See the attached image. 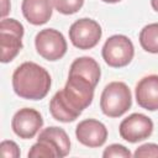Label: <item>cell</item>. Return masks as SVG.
I'll return each instance as SVG.
<instances>
[{"mask_svg": "<svg viewBox=\"0 0 158 158\" xmlns=\"http://www.w3.org/2000/svg\"><path fill=\"white\" fill-rule=\"evenodd\" d=\"M4 1V6H2V12H1V15H2V17L5 19V16H6V14L9 12V10H10V6H5V4L7 2V0H2Z\"/></svg>", "mask_w": 158, "mask_h": 158, "instance_id": "obj_20", "label": "cell"}, {"mask_svg": "<svg viewBox=\"0 0 158 158\" xmlns=\"http://www.w3.org/2000/svg\"><path fill=\"white\" fill-rule=\"evenodd\" d=\"M102 31L100 25L93 19H79L69 28V40L72 44L79 49L94 48L100 38Z\"/></svg>", "mask_w": 158, "mask_h": 158, "instance_id": "obj_8", "label": "cell"}, {"mask_svg": "<svg viewBox=\"0 0 158 158\" xmlns=\"http://www.w3.org/2000/svg\"><path fill=\"white\" fill-rule=\"evenodd\" d=\"M21 10L25 19L35 26L48 22L53 12L52 0H22Z\"/></svg>", "mask_w": 158, "mask_h": 158, "instance_id": "obj_13", "label": "cell"}, {"mask_svg": "<svg viewBox=\"0 0 158 158\" xmlns=\"http://www.w3.org/2000/svg\"><path fill=\"white\" fill-rule=\"evenodd\" d=\"M102 58L109 67L122 68L131 63L135 56L132 41L123 35H114L106 40L101 51Z\"/></svg>", "mask_w": 158, "mask_h": 158, "instance_id": "obj_5", "label": "cell"}, {"mask_svg": "<svg viewBox=\"0 0 158 158\" xmlns=\"http://www.w3.org/2000/svg\"><path fill=\"white\" fill-rule=\"evenodd\" d=\"M136 101L148 111L158 110V75L151 74L142 78L136 85Z\"/></svg>", "mask_w": 158, "mask_h": 158, "instance_id": "obj_12", "label": "cell"}, {"mask_svg": "<svg viewBox=\"0 0 158 158\" xmlns=\"http://www.w3.org/2000/svg\"><path fill=\"white\" fill-rule=\"evenodd\" d=\"M43 126L42 115L31 107L20 109L11 120V127L16 136L23 139L33 138Z\"/></svg>", "mask_w": 158, "mask_h": 158, "instance_id": "obj_10", "label": "cell"}, {"mask_svg": "<svg viewBox=\"0 0 158 158\" xmlns=\"http://www.w3.org/2000/svg\"><path fill=\"white\" fill-rule=\"evenodd\" d=\"M69 73L78 74V75H81V77L86 78L95 86L98 85V83L100 80V75H101V70H100L99 63L94 58H91V57H80V58H77L72 63L70 69H69Z\"/></svg>", "mask_w": 158, "mask_h": 158, "instance_id": "obj_14", "label": "cell"}, {"mask_svg": "<svg viewBox=\"0 0 158 158\" xmlns=\"http://www.w3.org/2000/svg\"><path fill=\"white\" fill-rule=\"evenodd\" d=\"M133 156L136 158H149V157H153V158H158V144L156 143H146V144H142L139 146Z\"/></svg>", "mask_w": 158, "mask_h": 158, "instance_id": "obj_18", "label": "cell"}, {"mask_svg": "<svg viewBox=\"0 0 158 158\" xmlns=\"http://www.w3.org/2000/svg\"><path fill=\"white\" fill-rule=\"evenodd\" d=\"M139 44L149 53H158V22L144 26L139 32Z\"/></svg>", "mask_w": 158, "mask_h": 158, "instance_id": "obj_15", "label": "cell"}, {"mask_svg": "<svg viewBox=\"0 0 158 158\" xmlns=\"http://www.w3.org/2000/svg\"><path fill=\"white\" fill-rule=\"evenodd\" d=\"M101 1L109 2V4H115V2H118V1H121V0H101Z\"/></svg>", "mask_w": 158, "mask_h": 158, "instance_id": "obj_22", "label": "cell"}, {"mask_svg": "<svg viewBox=\"0 0 158 158\" xmlns=\"http://www.w3.org/2000/svg\"><path fill=\"white\" fill-rule=\"evenodd\" d=\"M23 26L15 19H2L0 22L1 62H11L22 49Z\"/></svg>", "mask_w": 158, "mask_h": 158, "instance_id": "obj_6", "label": "cell"}, {"mask_svg": "<svg viewBox=\"0 0 158 158\" xmlns=\"http://www.w3.org/2000/svg\"><path fill=\"white\" fill-rule=\"evenodd\" d=\"M132 105V94L123 81L109 83L100 96V109L109 117H120L130 110Z\"/></svg>", "mask_w": 158, "mask_h": 158, "instance_id": "obj_4", "label": "cell"}, {"mask_svg": "<svg viewBox=\"0 0 158 158\" xmlns=\"http://www.w3.org/2000/svg\"><path fill=\"white\" fill-rule=\"evenodd\" d=\"M70 152V139L67 132L57 126L42 130L37 142L28 151V158H62Z\"/></svg>", "mask_w": 158, "mask_h": 158, "instance_id": "obj_3", "label": "cell"}, {"mask_svg": "<svg viewBox=\"0 0 158 158\" xmlns=\"http://www.w3.org/2000/svg\"><path fill=\"white\" fill-rule=\"evenodd\" d=\"M52 2L58 12L63 15H72L81 9L84 0H52Z\"/></svg>", "mask_w": 158, "mask_h": 158, "instance_id": "obj_16", "label": "cell"}, {"mask_svg": "<svg viewBox=\"0 0 158 158\" xmlns=\"http://www.w3.org/2000/svg\"><path fill=\"white\" fill-rule=\"evenodd\" d=\"M77 139L90 148L101 147L107 138L106 126L95 118H86L80 121L75 128Z\"/></svg>", "mask_w": 158, "mask_h": 158, "instance_id": "obj_11", "label": "cell"}, {"mask_svg": "<svg viewBox=\"0 0 158 158\" xmlns=\"http://www.w3.org/2000/svg\"><path fill=\"white\" fill-rule=\"evenodd\" d=\"M132 154L130 152L128 148H126L125 146L122 144H118V143H114V144H110L109 147L105 148L104 153H102V157L105 158H110V157H120V158H130Z\"/></svg>", "mask_w": 158, "mask_h": 158, "instance_id": "obj_17", "label": "cell"}, {"mask_svg": "<svg viewBox=\"0 0 158 158\" xmlns=\"http://www.w3.org/2000/svg\"><path fill=\"white\" fill-rule=\"evenodd\" d=\"M1 156L5 158H19L20 148L14 141H2L0 144Z\"/></svg>", "mask_w": 158, "mask_h": 158, "instance_id": "obj_19", "label": "cell"}, {"mask_svg": "<svg viewBox=\"0 0 158 158\" xmlns=\"http://www.w3.org/2000/svg\"><path fill=\"white\" fill-rule=\"evenodd\" d=\"M37 53L51 62L60 59L67 52V41L62 32L54 28L41 30L35 37Z\"/></svg>", "mask_w": 158, "mask_h": 158, "instance_id": "obj_7", "label": "cell"}, {"mask_svg": "<svg viewBox=\"0 0 158 158\" xmlns=\"http://www.w3.org/2000/svg\"><path fill=\"white\" fill-rule=\"evenodd\" d=\"M151 5H152V7L158 12V0H151Z\"/></svg>", "mask_w": 158, "mask_h": 158, "instance_id": "obj_21", "label": "cell"}, {"mask_svg": "<svg viewBox=\"0 0 158 158\" xmlns=\"http://www.w3.org/2000/svg\"><path fill=\"white\" fill-rule=\"evenodd\" d=\"M95 85L86 78L69 73L64 88L49 101V112L59 122H72L79 117L94 99Z\"/></svg>", "mask_w": 158, "mask_h": 158, "instance_id": "obj_1", "label": "cell"}, {"mask_svg": "<svg viewBox=\"0 0 158 158\" xmlns=\"http://www.w3.org/2000/svg\"><path fill=\"white\" fill-rule=\"evenodd\" d=\"M118 132L121 138L130 143H136L148 138L153 132V121L143 115L135 112L123 118L120 123Z\"/></svg>", "mask_w": 158, "mask_h": 158, "instance_id": "obj_9", "label": "cell"}, {"mask_svg": "<svg viewBox=\"0 0 158 158\" xmlns=\"http://www.w3.org/2000/svg\"><path fill=\"white\" fill-rule=\"evenodd\" d=\"M49 73L35 62L20 64L12 74V88L16 95L27 100H41L51 89Z\"/></svg>", "mask_w": 158, "mask_h": 158, "instance_id": "obj_2", "label": "cell"}]
</instances>
